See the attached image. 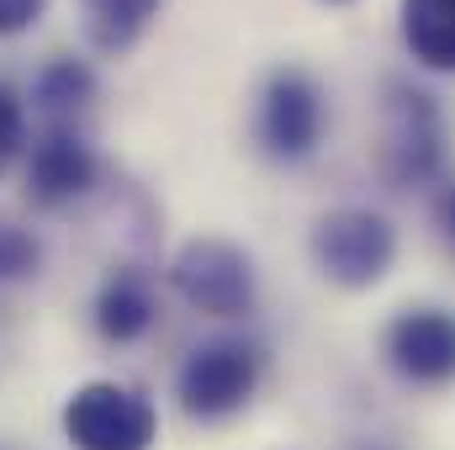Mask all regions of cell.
I'll return each mask as SVG.
<instances>
[{
	"mask_svg": "<svg viewBox=\"0 0 455 450\" xmlns=\"http://www.w3.org/2000/svg\"><path fill=\"white\" fill-rule=\"evenodd\" d=\"M64 435L75 450H148L159 435V419L143 392L116 382H85L64 403Z\"/></svg>",
	"mask_w": 455,
	"mask_h": 450,
	"instance_id": "obj_1",
	"label": "cell"
},
{
	"mask_svg": "<svg viewBox=\"0 0 455 450\" xmlns=\"http://www.w3.org/2000/svg\"><path fill=\"white\" fill-rule=\"evenodd\" d=\"M392 254H397V233L371 207H339V213H329L323 223L313 228L318 270L334 286H349V292L376 286L392 270Z\"/></svg>",
	"mask_w": 455,
	"mask_h": 450,
	"instance_id": "obj_2",
	"label": "cell"
},
{
	"mask_svg": "<svg viewBox=\"0 0 455 450\" xmlns=\"http://www.w3.org/2000/svg\"><path fill=\"white\" fill-rule=\"evenodd\" d=\"M175 292L207 318H243L254 308V265L228 238H191L170 265Z\"/></svg>",
	"mask_w": 455,
	"mask_h": 450,
	"instance_id": "obj_3",
	"label": "cell"
},
{
	"mask_svg": "<svg viewBox=\"0 0 455 450\" xmlns=\"http://www.w3.org/2000/svg\"><path fill=\"white\" fill-rule=\"evenodd\" d=\"M254 387H259V350L243 339L196 344L175 376V398L191 419H228L254 398Z\"/></svg>",
	"mask_w": 455,
	"mask_h": 450,
	"instance_id": "obj_4",
	"label": "cell"
},
{
	"mask_svg": "<svg viewBox=\"0 0 455 450\" xmlns=\"http://www.w3.org/2000/svg\"><path fill=\"white\" fill-rule=\"evenodd\" d=\"M445 154V127H440V107L424 91L392 85V101L381 117V170L392 186H424L440 170Z\"/></svg>",
	"mask_w": 455,
	"mask_h": 450,
	"instance_id": "obj_5",
	"label": "cell"
},
{
	"mask_svg": "<svg viewBox=\"0 0 455 450\" xmlns=\"http://www.w3.org/2000/svg\"><path fill=\"white\" fill-rule=\"evenodd\" d=\"M323 133V96L302 69H275L259 96V143L275 159H307Z\"/></svg>",
	"mask_w": 455,
	"mask_h": 450,
	"instance_id": "obj_6",
	"label": "cell"
},
{
	"mask_svg": "<svg viewBox=\"0 0 455 450\" xmlns=\"http://www.w3.org/2000/svg\"><path fill=\"white\" fill-rule=\"evenodd\" d=\"M387 360L397 376L419 387H440L455 376V318L440 308H408L387 329Z\"/></svg>",
	"mask_w": 455,
	"mask_h": 450,
	"instance_id": "obj_7",
	"label": "cell"
},
{
	"mask_svg": "<svg viewBox=\"0 0 455 450\" xmlns=\"http://www.w3.org/2000/svg\"><path fill=\"white\" fill-rule=\"evenodd\" d=\"M91 186H96V154H91V143L80 133H69V127H53L32 149V159H27V197L37 207H64V202L85 197Z\"/></svg>",
	"mask_w": 455,
	"mask_h": 450,
	"instance_id": "obj_8",
	"label": "cell"
},
{
	"mask_svg": "<svg viewBox=\"0 0 455 450\" xmlns=\"http://www.w3.org/2000/svg\"><path fill=\"white\" fill-rule=\"evenodd\" d=\"M154 324V286L138 270H112L96 292V329L112 344H132Z\"/></svg>",
	"mask_w": 455,
	"mask_h": 450,
	"instance_id": "obj_9",
	"label": "cell"
},
{
	"mask_svg": "<svg viewBox=\"0 0 455 450\" xmlns=\"http://www.w3.org/2000/svg\"><path fill=\"white\" fill-rule=\"evenodd\" d=\"M403 43L419 64L455 69V0H403Z\"/></svg>",
	"mask_w": 455,
	"mask_h": 450,
	"instance_id": "obj_10",
	"label": "cell"
},
{
	"mask_svg": "<svg viewBox=\"0 0 455 450\" xmlns=\"http://www.w3.org/2000/svg\"><path fill=\"white\" fill-rule=\"evenodd\" d=\"M85 37L107 53H122L143 37V27L159 16V0H80Z\"/></svg>",
	"mask_w": 455,
	"mask_h": 450,
	"instance_id": "obj_11",
	"label": "cell"
},
{
	"mask_svg": "<svg viewBox=\"0 0 455 450\" xmlns=\"http://www.w3.org/2000/svg\"><path fill=\"white\" fill-rule=\"evenodd\" d=\"M91 96H96V75H91L80 59H53V64H43L37 80H32V107L43 117L80 112Z\"/></svg>",
	"mask_w": 455,
	"mask_h": 450,
	"instance_id": "obj_12",
	"label": "cell"
},
{
	"mask_svg": "<svg viewBox=\"0 0 455 450\" xmlns=\"http://www.w3.org/2000/svg\"><path fill=\"white\" fill-rule=\"evenodd\" d=\"M37 265H43L37 238L16 223H0V281H27L37 276Z\"/></svg>",
	"mask_w": 455,
	"mask_h": 450,
	"instance_id": "obj_13",
	"label": "cell"
},
{
	"mask_svg": "<svg viewBox=\"0 0 455 450\" xmlns=\"http://www.w3.org/2000/svg\"><path fill=\"white\" fill-rule=\"evenodd\" d=\"M16 149H21V101L0 85V170L11 165Z\"/></svg>",
	"mask_w": 455,
	"mask_h": 450,
	"instance_id": "obj_14",
	"label": "cell"
},
{
	"mask_svg": "<svg viewBox=\"0 0 455 450\" xmlns=\"http://www.w3.org/2000/svg\"><path fill=\"white\" fill-rule=\"evenodd\" d=\"M43 5H48V0H0V37L27 32V27L43 16Z\"/></svg>",
	"mask_w": 455,
	"mask_h": 450,
	"instance_id": "obj_15",
	"label": "cell"
},
{
	"mask_svg": "<svg viewBox=\"0 0 455 450\" xmlns=\"http://www.w3.org/2000/svg\"><path fill=\"white\" fill-rule=\"evenodd\" d=\"M440 223H445V238L455 244V186L440 197Z\"/></svg>",
	"mask_w": 455,
	"mask_h": 450,
	"instance_id": "obj_16",
	"label": "cell"
}]
</instances>
